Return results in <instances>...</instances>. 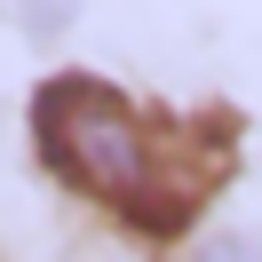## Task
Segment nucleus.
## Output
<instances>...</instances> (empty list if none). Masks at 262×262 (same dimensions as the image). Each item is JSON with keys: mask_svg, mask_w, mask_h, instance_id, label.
Listing matches in <instances>:
<instances>
[{"mask_svg": "<svg viewBox=\"0 0 262 262\" xmlns=\"http://www.w3.org/2000/svg\"><path fill=\"white\" fill-rule=\"evenodd\" d=\"M191 262H262V238H246V230H223V238H207Z\"/></svg>", "mask_w": 262, "mask_h": 262, "instance_id": "f03ea898", "label": "nucleus"}, {"mask_svg": "<svg viewBox=\"0 0 262 262\" xmlns=\"http://www.w3.org/2000/svg\"><path fill=\"white\" fill-rule=\"evenodd\" d=\"M32 151L64 191L96 199L143 238H175L199 223L214 175H223V143L199 119H151L127 103L112 80L88 72H56L32 96Z\"/></svg>", "mask_w": 262, "mask_h": 262, "instance_id": "f257e3e1", "label": "nucleus"}]
</instances>
